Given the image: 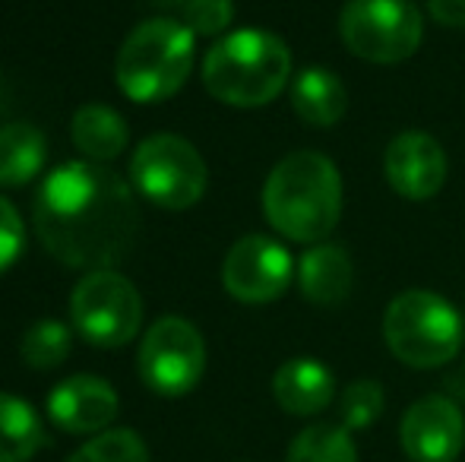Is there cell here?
<instances>
[{
    "mask_svg": "<svg viewBox=\"0 0 465 462\" xmlns=\"http://www.w3.org/2000/svg\"><path fill=\"white\" fill-rule=\"evenodd\" d=\"M134 187L162 210H190L206 193V162L178 133H155L136 146L130 159Z\"/></svg>",
    "mask_w": 465,
    "mask_h": 462,
    "instance_id": "cell-6",
    "label": "cell"
},
{
    "mask_svg": "<svg viewBox=\"0 0 465 462\" xmlns=\"http://www.w3.org/2000/svg\"><path fill=\"white\" fill-rule=\"evenodd\" d=\"M67 462H149V450L136 431L111 428L86 440Z\"/></svg>",
    "mask_w": 465,
    "mask_h": 462,
    "instance_id": "cell-22",
    "label": "cell"
},
{
    "mask_svg": "<svg viewBox=\"0 0 465 462\" xmlns=\"http://www.w3.org/2000/svg\"><path fill=\"white\" fill-rule=\"evenodd\" d=\"M399 440L411 462H456L465 447V418L447 396H424L399 425Z\"/></svg>",
    "mask_w": 465,
    "mask_h": 462,
    "instance_id": "cell-11",
    "label": "cell"
},
{
    "mask_svg": "<svg viewBox=\"0 0 465 462\" xmlns=\"http://www.w3.org/2000/svg\"><path fill=\"white\" fill-rule=\"evenodd\" d=\"M428 13L447 29H465V0H428Z\"/></svg>",
    "mask_w": 465,
    "mask_h": 462,
    "instance_id": "cell-26",
    "label": "cell"
},
{
    "mask_svg": "<svg viewBox=\"0 0 465 462\" xmlns=\"http://www.w3.org/2000/svg\"><path fill=\"white\" fill-rule=\"evenodd\" d=\"M462 314L443 295L424 289L402 291L383 314V339L402 364L418 370L440 368L462 349Z\"/></svg>",
    "mask_w": 465,
    "mask_h": 462,
    "instance_id": "cell-5",
    "label": "cell"
},
{
    "mask_svg": "<svg viewBox=\"0 0 465 462\" xmlns=\"http://www.w3.org/2000/svg\"><path fill=\"white\" fill-rule=\"evenodd\" d=\"M25 231L19 222V212L13 210V203L6 197H0V272L10 270L16 263V257L23 253Z\"/></svg>",
    "mask_w": 465,
    "mask_h": 462,
    "instance_id": "cell-25",
    "label": "cell"
},
{
    "mask_svg": "<svg viewBox=\"0 0 465 462\" xmlns=\"http://www.w3.org/2000/svg\"><path fill=\"white\" fill-rule=\"evenodd\" d=\"M38 241L76 270H111L130 257L140 206L130 184L98 162H67L45 178L32 206Z\"/></svg>",
    "mask_w": 465,
    "mask_h": 462,
    "instance_id": "cell-1",
    "label": "cell"
},
{
    "mask_svg": "<svg viewBox=\"0 0 465 462\" xmlns=\"http://www.w3.org/2000/svg\"><path fill=\"white\" fill-rule=\"evenodd\" d=\"M48 140L29 121L0 127V187H23L45 168Z\"/></svg>",
    "mask_w": 465,
    "mask_h": 462,
    "instance_id": "cell-17",
    "label": "cell"
},
{
    "mask_svg": "<svg viewBox=\"0 0 465 462\" xmlns=\"http://www.w3.org/2000/svg\"><path fill=\"white\" fill-rule=\"evenodd\" d=\"M70 133H74V143L86 159L93 162H111L127 149V121L108 105H83L80 112L74 114V123H70Z\"/></svg>",
    "mask_w": 465,
    "mask_h": 462,
    "instance_id": "cell-18",
    "label": "cell"
},
{
    "mask_svg": "<svg viewBox=\"0 0 465 462\" xmlns=\"http://www.w3.org/2000/svg\"><path fill=\"white\" fill-rule=\"evenodd\" d=\"M292 108L307 127H336L349 108L345 83L326 67H304L292 80Z\"/></svg>",
    "mask_w": 465,
    "mask_h": 462,
    "instance_id": "cell-16",
    "label": "cell"
},
{
    "mask_svg": "<svg viewBox=\"0 0 465 462\" xmlns=\"http://www.w3.org/2000/svg\"><path fill=\"white\" fill-rule=\"evenodd\" d=\"M74 336L70 327L61 320H35L25 329L23 342H19V355L29 368L35 370H51L57 364H64V358L70 355Z\"/></svg>",
    "mask_w": 465,
    "mask_h": 462,
    "instance_id": "cell-21",
    "label": "cell"
},
{
    "mask_svg": "<svg viewBox=\"0 0 465 462\" xmlns=\"http://www.w3.org/2000/svg\"><path fill=\"white\" fill-rule=\"evenodd\" d=\"M272 396L288 415H317L336 399V377L317 358H292L272 377Z\"/></svg>",
    "mask_w": 465,
    "mask_h": 462,
    "instance_id": "cell-14",
    "label": "cell"
},
{
    "mask_svg": "<svg viewBox=\"0 0 465 462\" xmlns=\"http://www.w3.org/2000/svg\"><path fill=\"white\" fill-rule=\"evenodd\" d=\"M462 377H465V361H462Z\"/></svg>",
    "mask_w": 465,
    "mask_h": 462,
    "instance_id": "cell-28",
    "label": "cell"
},
{
    "mask_svg": "<svg viewBox=\"0 0 465 462\" xmlns=\"http://www.w3.org/2000/svg\"><path fill=\"white\" fill-rule=\"evenodd\" d=\"M140 377L159 396H184L206 370V342L184 317H162L146 329L140 346Z\"/></svg>",
    "mask_w": 465,
    "mask_h": 462,
    "instance_id": "cell-9",
    "label": "cell"
},
{
    "mask_svg": "<svg viewBox=\"0 0 465 462\" xmlns=\"http://www.w3.org/2000/svg\"><path fill=\"white\" fill-rule=\"evenodd\" d=\"M76 333L98 349H121L143 327V298L127 276L114 270L89 272L70 295Z\"/></svg>",
    "mask_w": 465,
    "mask_h": 462,
    "instance_id": "cell-8",
    "label": "cell"
},
{
    "mask_svg": "<svg viewBox=\"0 0 465 462\" xmlns=\"http://www.w3.org/2000/svg\"><path fill=\"white\" fill-rule=\"evenodd\" d=\"M294 260L279 241L266 234H247L232 251L225 253L222 263V285L241 304H270L282 298L292 285Z\"/></svg>",
    "mask_w": 465,
    "mask_h": 462,
    "instance_id": "cell-10",
    "label": "cell"
},
{
    "mask_svg": "<svg viewBox=\"0 0 465 462\" xmlns=\"http://www.w3.org/2000/svg\"><path fill=\"white\" fill-rule=\"evenodd\" d=\"M209 95L232 108H260L292 83V51L279 35L241 29L219 38L203 61Z\"/></svg>",
    "mask_w": 465,
    "mask_h": 462,
    "instance_id": "cell-3",
    "label": "cell"
},
{
    "mask_svg": "<svg viewBox=\"0 0 465 462\" xmlns=\"http://www.w3.org/2000/svg\"><path fill=\"white\" fill-rule=\"evenodd\" d=\"M339 35L355 57L371 64H402L421 48L424 19L411 0H349Z\"/></svg>",
    "mask_w": 465,
    "mask_h": 462,
    "instance_id": "cell-7",
    "label": "cell"
},
{
    "mask_svg": "<svg viewBox=\"0 0 465 462\" xmlns=\"http://www.w3.org/2000/svg\"><path fill=\"white\" fill-rule=\"evenodd\" d=\"M45 428L25 399L0 393V462H29L45 447Z\"/></svg>",
    "mask_w": 465,
    "mask_h": 462,
    "instance_id": "cell-19",
    "label": "cell"
},
{
    "mask_svg": "<svg viewBox=\"0 0 465 462\" xmlns=\"http://www.w3.org/2000/svg\"><path fill=\"white\" fill-rule=\"evenodd\" d=\"M193 32L178 19H146L117 51L114 80L130 102L155 105L178 93L193 70Z\"/></svg>",
    "mask_w": 465,
    "mask_h": 462,
    "instance_id": "cell-4",
    "label": "cell"
},
{
    "mask_svg": "<svg viewBox=\"0 0 465 462\" xmlns=\"http://www.w3.org/2000/svg\"><path fill=\"white\" fill-rule=\"evenodd\" d=\"M270 225L298 244H323L342 216V174L336 162L313 149L285 155L263 184Z\"/></svg>",
    "mask_w": 465,
    "mask_h": 462,
    "instance_id": "cell-2",
    "label": "cell"
},
{
    "mask_svg": "<svg viewBox=\"0 0 465 462\" xmlns=\"http://www.w3.org/2000/svg\"><path fill=\"white\" fill-rule=\"evenodd\" d=\"M383 174L390 187L405 200H430L447 181V152L434 136L405 130L386 146Z\"/></svg>",
    "mask_w": 465,
    "mask_h": 462,
    "instance_id": "cell-12",
    "label": "cell"
},
{
    "mask_svg": "<svg viewBox=\"0 0 465 462\" xmlns=\"http://www.w3.org/2000/svg\"><path fill=\"white\" fill-rule=\"evenodd\" d=\"M232 0H187L184 4V25L193 35H219L232 25Z\"/></svg>",
    "mask_w": 465,
    "mask_h": 462,
    "instance_id": "cell-24",
    "label": "cell"
},
{
    "mask_svg": "<svg viewBox=\"0 0 465 462\" xmlns=\"http://www.w3.org/2000/svg\"><path fill=\"white\" fill-rule=\"evenodd\" d=\"M301 295L317 308H339L355 285V263L339 244H313L298 263Z\"/></svg>",
    "mask_w": 465,
    "mask_h": 462,
    "instance_id": "cell-15",
    "label": "cell"
},
{
    "mask_svg": "<svg viewBox=\"0 0 465 462\" xmlns=\"http://www.w3.org/2000/svg\"><path fill=\"white\" fill-rule=\"evenodd\" d=\"M6 108H10V89H6V83L0 80V121L6 117Z\"/></svg>",
    "mask_w": 465,
    "mask_h": 462,
    "instance_id": "cell-27",
    "label": "cell"
},
{
    "mask_svg": "<svg viewBox=\"0 0 465 462\" xmlns=\"http://www.w3.org/2000/svg\"><path fill=\"white\" fill-rule=\"evenodd\" d=\"M117 408L114 387L93 374L67 377L48 396V418L67 434H102L117 418Z\"/></svg>",
    "mask_w": 465,
    "mask_h": 462,
    "instance_id": "cell-13",
    "label": "cell"
},
{
    "mask_svg": "<svg viewBox=\"0 0 465 462\" xmlns=\"http://www.w3.org/2000/svg\"><path fill=\"white\" fill-rule=\"evenodd\" d=\"M285 462H358L351 431L342 425H311L292 440Z\"/></svg>",
    "mask_w": 465,
    "mask_h": 462,
    "instance_id": "cell-20",
    "label": "cell"
},
{
    "mask_svg": "<svg viewBox=\"0 0 465 462\" xmlns=\"http://www.w3.org/2000/svg\"><path fill=\"white\" fill-rule=\"evenodd\" d=\"M386 393L377 380H355L339 396V425L345 431H364L383 415Z\"/></svg>",
    "mask_w": 465,
    "mask_h": 462,
    "instance_id": "cell-23",
    "label": "cell"
}]
</instances>
